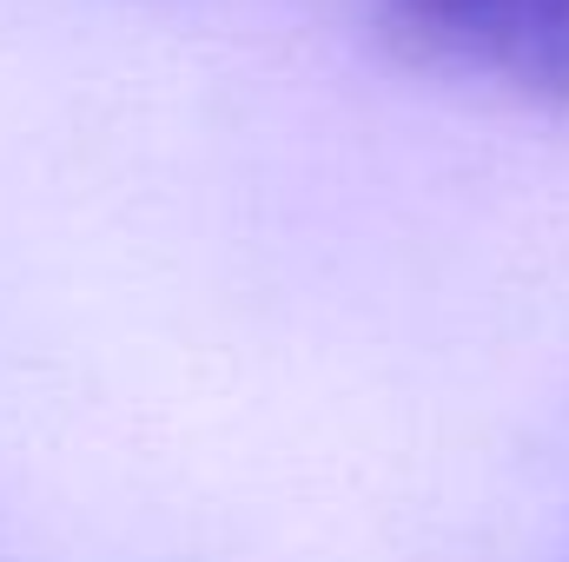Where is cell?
Here are the masks:
<instances>
[{"mask_svg": "<svg viewBox=\"0 0 569 562\" xmlns=\"http://www.w3.org/2000/svg\"><path fill=\"white\" fill-rule=\"evenodd\" d=\"M405 53L503 73L523 100L569 107V0H385Z\"/></svg>", "mask_w": 569, "mask_h": 562, "instance_id": "cell-1", "label": "cell"}]
</instances>
